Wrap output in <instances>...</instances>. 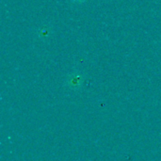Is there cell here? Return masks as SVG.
<instances>
[{
    "instance_id": "obj_1",
    "label": "cell",
    "mask_w": 161,
    "mask_h": 161,
    "mask_svg": "<svg viewBox=\"0 0 161 161\" xmlns=\"http://www.w3.org/2000/svg\"><path fill=\"white\" fill-rule=\"evenodd\" d=\"M75 1H76V2H83V1H85V0H75Z\"/></svg>"
}]
</instances>
